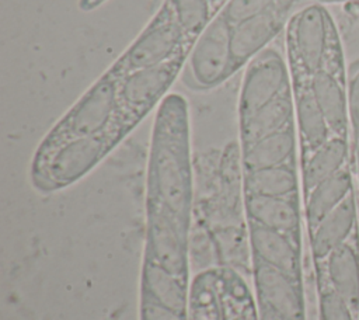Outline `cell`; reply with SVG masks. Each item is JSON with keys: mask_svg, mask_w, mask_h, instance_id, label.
<instances>
[{"mask_svg": "<svg viewBox=\"0 0 359 320\" xmlns=\"http://www.w3.org/2000/svg\"><path fill=\"white\" fill-rule=\"evenodd\" d=\"M332 20L323 4H310L286 21L285 44L289 72L313 73L331 58Z\"/></svg>", "mask_w": 359, "mask_h": 320, "instance_id": "obj_3", "label": "cell"}, {"mask_svg": "<svg viewBox=\"0 0 359 320\" xmlns=\"http://www.w3.org/2000/svg\"><path fill=\"white\" fill-rule=\"evenodd\" d=\"M348 145L344 136L334 135L310 156L302 159V181L304 194L325 178L344 168Z\"/></svg>", "mask_w": 359, "mask_h": 320, "instance_id": "obj_13", "label": "cell"}, {"mask_svg": "<svg viewBox=\"0 0 359 320\" xmlns=\"http://www.w3.org/2000/svg\"><path fill=\"white\" fill-rule=\"evenodd\" d=\"M243 199L299 198L296 161L241 168Z\"/></svg>", "mask_w": 359, "mask_h": 320, "instance_id": "obj_8", "label": "cell"}, {"mask_svg": "<svg viewBox=\"0 0 359 320\" xmlns=\"http://www.w3.org/2000/svg\"><path fill=\"white\" fill-rule=\"evenodd\" d=\"M135 128L105 70L39 142L29 166L32 187L49 194L76 184Z\"/></svg>", "mask_w": 359, "mask_h": 320, "instance_id": "obj_1", "label": "cell"}, {"mask_svg": "<svg viewBox=\"0 0 359 320\" xmlns=\"http://www.w3.org/2000/svg\"><path fill=\"white\" fill-rule=\"evenodd\" d=\"M331 58L318 70L313 73H297L289 72L290 79L303 81L313 93L317 105L320 107L331 132L341 136L346 131L349 112H348V97L341 84V80L332 70L328 69Z\"/></svg>", "mask_w": 359, "mask_h": 320, "instance_id": "obj_6", "label": "cell"}, {"mask_svg": "<svg viewBox=\"0 0 359 320\" xmlns=\"http://www.w3.org/2000/svg\"><path fill=\"white\" fill-rule=\"evenodd\" d=\"M318 4H332V3H341L345 0H316Z\"/></svg>", "mask_w": 359, "mask_h": 320, "instance_id": "obj_22", "label": "cell"}, {"mask_svg": "<svg viewBox=\"0 0 359 320\" xmlns=\"http://www.w3.org/2000/svg\"><path fill=\"white\" fill-rule=\"evenodd\" d=\"M178 24L191 36L199 38L213 20L209 0H167Z\"/></svg>", "mask_w": 359, "mask_h": 320, "instance_id": "obj_14", "label": "cell"}, {"mask_svg": "<svg viewBox=\"0 0 359 320\" xmlns=\"http://www.w3.org/2000/svg\"><path fill=\"white\" fill-rule=\"evenodd\" d=\"M356 219L355 198L349 194L335 209H332L310 232L311 250L317 260L327 255L345 243Z\"/></svg>", "mask_w": 359, "mask_h": 320, "instance_id": "obj_10", "label": "cell"}, {"mask_svg": "<svg viewBox=\"0 0 359 320\" xmlns=\"http://www.w3.org/2000/svg\"><path fill=\"white\" fill-rule=\"evenodd\" d=\"M349 194H352V180L346 168L339 170L304 194V215L310 232Z\"/></svg>", "mask_w": 359, "mask_h": 320, "instance_id": "obj_11", "label": "cell"}, {"mask_svg": "<svg viewBox=\"0 0 359 320\" xmlns=\"http://www.w3.org/2000/svg\"><path fill=\"white\" fill-rule=\"evenodd\" d=\"M320 312L321 320H352V307L332 289L321 292Z\"/></svg>", "mask_w": 359, "mask_h": 320, "instance_id": "obj_16", "label": "cell"}, {"mask_svg": "<svg viewBox=\"0 0 359 320\" xmlns=\"http://www.w3.org/2000/svg\"><path fill=\"white\" fill-rule=\"evenodd\" d=\"M275 0H229L222 8V15L234 27L238 22L258 15L273 7Z\"/></svg>", "mask_w": 359, "mask_h": 320, "instance_id": "obj_15", "label": "cell"}, {"mask_svg": "<svg viewBox=\"0 0 359 320\" xmlns=\"http://www.w3.org/2000/svg\"><path fill=\"white\" fill-rule=\"evenodd\" d=\"M231 25L219 13L194 44L181 73L182 83L194 91L219 87L233 74Z\"/></svg>", "mask_w": 359, "mask_h": 320, "instance_id": "obj_4", "label": "cell"}, {"mask_svg": "<svg viewBox=\"0 0 359 320\" xmlns=\"http://www.w3.org/2000/svg\"><path fill=\"white\" fill-rule=\"evenodd\" d=\"M297 140L302 150V159L310 156L321 147L331 136V129L317 105L310 88L300 80L290 79Z\"/></svg>", "mask_w": 359, "mask_h": 320, "instance_id": "obj_7", "label": "cell"}, {"mask_svg": "<svg viewBox=\"0 0 359 320\" xmlns=\"http://www.w3.org/2000/svg\"><path fill=\"white\" fill-rule=\"evenodd\" d=\"M227 1L229 0H209V4H210L213 15H217L222 11V8L226 6Z\"/></svg>", "mask_w": 359, "mask_h": 320, "instance_id": "obj_20", "label": "cell"}, {"mask_svg": "<svg viewBox=\"0 0 359 320\" xmlns=\"http://www.w3.org/2000/svg\"><path fill=\"white\" fill-rule=\"evenodd\" d=\"M299 1H300V0H275L273 7H275L279 13L287 15V13L290 11V8H292L296 3H299Z\"/></svg>", "mask_w": 359, "mask_h": 320, "instance_id": "obj_18", "label": "cell"}, {"mask_svg": "<svg viewBox=\"0 0 359 320\" xmlns=\"http://www.w3.org/2000/svg\"><path fill=\"white\" fill-rule=\"evenodd\" d=\"M327 275L331 289L341 296L352 310L359 307V257L346 243L327 255Z\"/></svg>", "mask_w": 359, "mask_h": 320, "instance_id": "obj_12", "label": "cell"}, {"mask_svg": "<svg viewBox=\"0 0 359 320\" xmlns=\"http://www.w3.org/2000/svg\"><path fill=\"white\" fill-rule=\"evenodd\" d=\"M286 15L275 7L231 27V63L234 73L247 66L280 32Z\"/></svg>", "mask_w": 359, "mask_h": 320, "instance_id": "obj_5", "label": "cell"}, {"mask_svg": "<svg viewBox=\"0 0 359 320\" xmlns=\"http://www.w3.org/2000/svg\"><path fill=\"white\" fill-rule=\"evenodd\" d=\"M196 38L188 35L178 24L167 0L157 13L112 63L115 67L132 72L165 65H182Z\"/></svg>", "mask_w": 359, "mask_h": 320, "instance_id": "obj_2", "label": "cell"}, {"mask_svg": "<svg viewBox=\"0 0 359 320\" xmlns=\"http://www.w3.org/2000/svg\"><path fill=\"white\" fill-rule=\"evenodd\" d=\"M358 312H359V307H358Z\"/></svg>", "mask_w": 359, "mask_h": 320, "instance_id": "obj_23", "label": "cell"}, {"mask_svg": "<svg viewBox=\"0 0 359 320\" xmlns=\"http://www.w3.org/2000/svg\"><path fill=\"white\" fill-rule=\"evenodd\" d=\"M355 154H356V170H358V178H359V138L356 139V147H355Z\"/></svg>", "mask_w": 359, "mask_h": 320, "instance_id": "obj_21", "label": "cell"}, {"mask_svg": "<svg viewBox=\"0 0 359 320\" xmlns=\"http://www.w3.org/2000/svg\"><path fill=\"white\" fill-rule=\"evenodd\" d=\"M105 0H80V8L84 10V11H88V10H93L97 6L102 4Z\"/></svg>", "mask_w": 359, "mask_h": 320, "instance_id": "obj_19", "label": "cell"}, {"mask_svg": "<svg viewBox=\"0 0 359 320\" xmlns=\"http://www.w3.org/2000/svg\"><path fill=\"white\" fill-rule=\"evenodd\" d=\"M348 112L356 139L359 138V65H355L348 81Z\"/></svg>", "mask_w": 359, "mask_h": 320, "instance_id": "obj_17", "label": "cell"}, {"mask_svg": "<svg viewBox=\"0 0 359 320\" xmlns=\"http://www.w3.org/2000/svg\"><path fill=\"white\" fill-rule=\"evenodd\" d=\"M215 268L222 320H259L255 295L245 278L230 265Z\"/></svg>", "mask_w": 359, "mask_h": 320, "instance_id": "obj_9", "label": "cell"}]
</instances>
